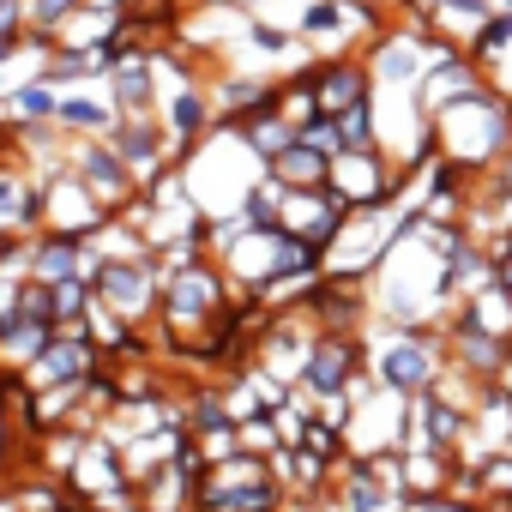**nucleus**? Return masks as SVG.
I'll use <instances>...</instances> for the list:
<instances>
[{"label":"nucleus","mask_w":512,"mask_h":512,"mask_svg":"<svg viewBox=\"0 0 512 512\" xmlns=\"http://www.w3.org/2000/svg\"><path fill=\"white\" fill-rule=\"evenodd\" d=\"M452 368V344H446V326H392V338L374 350V380L416 398L428 386H440Z\"/></svg>","instance_id":"nucleus-2"},{"label":"nucleus","mask_w":512,"mask_h":512,"mask_svg":"<svg viewBox=\"0 0 512 512\" xmlns=\"http://www.w3.org/2000/svg\"><path fill=\"white\" fill-rule=\"evenodd\" d=\"M199 121H205V103H199L193 91H181V103H175V127H181V133H193Z\"/></svg>","instance_id":"nucleus-11"},{"label":"nucleus","mask_w":512,"mask_h":512,"mask_svg":"<svg viewBox=\"0 0 512 512\" xmlns=\"http://www.w3.org/2000/svg\"><path fill=\"white\" fill-rule=\"evenodd\" d=\"M470 55H476L482 67H494V61L512 55V7H494V13H488V25L470 37Z\"/></svg>","instance_id":"nucleus-6"},{"label":"nucleus","mask_w":512,"mask_h":512,"mask_svg":"<svg viewBox=\"0 0 512 512\" xmlns=\"http://www.w3.org/2000/svg\"><path fill=\"white\" fill-rule=\"evenodd\" d=\"M121 157H133V163H151V157H157V133H151V127H133V133H121Z\"/></svg>","instance_id":"nucleus-9"},{"label":"nucleus","mask_w":512,"mask_h":512,"mask_svg":"<svg viewBox=\"0 0 512 512\" xmlns=\"http://www.w3.org/2000/svg\"><path fill=\"white\" fill-rule=\"evenodd\" d=\"M428 127H434V139H440V157H452V163L470 169V175H482V169H494L500 157H512V97H506L494 79L476 85L470 97L434 109Z\"/></svg>","instance_id":"nucleus-1"},{"label":"nucleus","mask_w":512,"mask_h":512,"mask_svg":"<svg viewBox=\"0 0 512 512\" xmlns=\"http://www.w3.org/2000/svg\"><path fill=\"white\" fill-rule=\"evenodd\" d=\"M241 446H253V452L272 446V428H266V422H247V428H241Z\"/></svg>","instance_id":"nucleus-12"},{"label":"nucleus","mask_w":512,"mask_h":512,"mask_svg":"<svg viewBox=\"0 0 512 512\" xmlns=\"http://www.w3.org/2000/svg\"><path fill=\"white\" fill-rule=\"evenodd\" d=\"M13 109H19V115H49V109H55V97H49L43 85H25V91L13 97Z\"/></svg>","instance_id":"nucleus-10"},{"label":"nucleus","mask_w":512,"mask_h":512,"mask_svg":"<svg viewBox=\"0 0 512 512\" xmlns=\"http://www.w3.org/2000/svg\"><path fill=\"white\" fill-rule=\"evenodd\" d=\"M272 175L284 181V187H326V175H332V157H320L314 145H290L284 157H272Z\"/></svg>","instance_id":"nucleus-5"},{"label":"nucleus","mask_w":512,"mask_h":512,"mask_svg":"<svg viewBox=\"0 0 512 512\" xmlns=\"http://www.w3.org/2000/svg\"><path fill=\"white\" fill-rule=\"evenodd\" d=\"M103 284H109V296H115L121 308H139V296H145V278H139V272H121V266H109Z\"/></svg>","instance_id":"nucleus-8"},{"label":"nucleus","mask_w":512,"mask_h":512,"mask_svg":"<svg viewBox=\"0 0 512 512\" xmlns=\"http://www.w3.org/2000/svg\"><path fill=\"white\" fill-rule=\"evenodd\" d=\"M13 49H19V37H13V31H0V61H7Z\"/></svg>","instance_id":"nucleus-13"},{"label":"nucleus","mask_w":512,"mask_h":512,"mask_svg":"<svg viewBox=\"0 0 512 512\" xmlns=\"http://www.w3.org/2000/svg\"><path fill=\"white\" fill-rule=\"evenodd\" d=\"M338 127H344V151H368V145H380V133H374V97H362L356 109H344Z\"/></svg>","instance_id":"nucleus-7"},{"label":"nucleus","mask_w":512,"mask_h":512,"mask_svg":"<svg viewBox=\"0 0 512 512\" xmlns=\"http://www.w3.org/2000/svg\"><path fill=\"white\" fill-rule=\"evenodd\" d=\"M356 362H362L356 338H344V332H326V338L308 350L302 386H308L314 398H338V392H350V380H356Z\"/></svg>","instance_id":"nucleus-3"},{"label":"nucleus","mask_w":512,"mask_h":512,"mask_svg":"<svg viewBox=\"0 0 512 512\" xmlns=\"http://www.w3.org/2000/svg\"><path fill=\"white\" fill-rule=\"evenodd\" d=\"M314 97H320V115H344V109H356L362 97H374V73H368L362 61L332 55V61L314 73Z\"/></svg>","instance_id":"nucleus-4"}]
</instances>
